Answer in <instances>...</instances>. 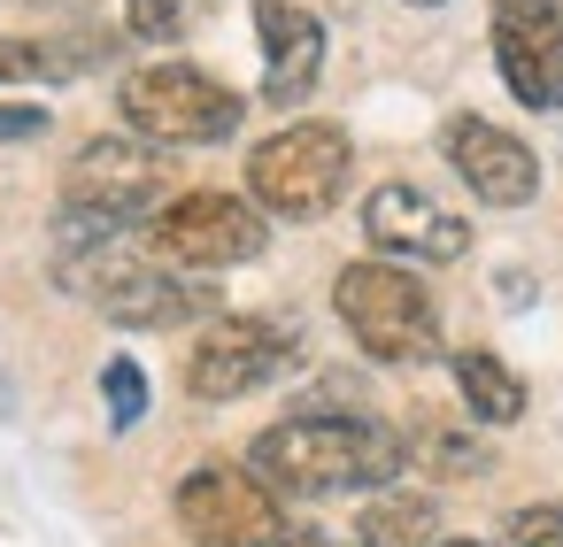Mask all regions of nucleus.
<instances>
[{
  "instance_id": "nucleus-1",
  "label": "nucleus",
  "mask_w": 563,
  "mask_h": 547,
  "mask_svg": "<svg viewBox=\"0 0 563 547\" xmlns=\"http://www.w3.org/2000/svg\"><path fill=\"white\" fill-rule=\"evenodd\" d=\"M247 462L278 485V493H371V485H394L409 470V439L378 416H355V409H309V416H286L271 432H255Z\"/></svg>"
},
{
  "instance_id": "nucleus-11",
  "label": "nucleus",
  "mask_w": 563,
  "mask_h": 547,
  "mask_svg": "<svg viewBox=\"0 0 563 547\" xmlns=\"http://www.w3.org/2000/svg\"><path fill=\"white\" fill-rule=\"evenodd\" d=\"M363 239L394 263H455L471 255V224L455 209H440L424 186H378L363 201Z\"/></svg>"
},
{
  "instance_id": "nucleus-5",
  "label": "nucleus",
  "mask_w": 563,
  "mask_h": 547,
  "mask_svg": "<svg viewBox=\"0 0 563 547\" xmlns=\"http://www.w3.org/2000/svg\"><path fill=\"white\" fill-rule=\"evenodd\" d=\"M347 170H355V147L340 124H286L271 132L255 155H247V193L255 209L286 216V224H317L340 193H347Z\"/></svg>"
},
{
  "instance_id": "nucleus-4",
  "label": "nucleus",
  "mask_w": 563,
  "mask_h": 547,
  "mask_svg": "<svg viewBox=\"0 0 563 547\" xmlns=\"http://www.w3.org/2000/svg\"><path fill=\"white\" fill-rule=\"evenodd\" d=\"M117 109H124V124L147 147H224L247 124V101L232 86H217L209 70H194V63L132 70L124 93H117Z\"/></svg>"
},
{
  "instance_id": "nucleus-9",
  "label": "nucleus",
  "mask_w": 563,
  "mask_h": 547,
  "mask_svg": "<svg viewBox=\"0 0 563 547\" xmlns=\"http://www.w3.org/2000/svg\"><path fill=\"white\" fill-rule=\"evenodd\" d=\"M294 355H301V339L278 316H217L186 355V393L194 401H240V393L271 386Z\"/></svg>"
},
{
  "instance_id": "nucleus-21",
  "label": "nucleus",
  "mask_w": 563,
  "mask_h": 547,
  "mask_svg": "<svg viewBox=\"0 0 563 547\" xmlns=\"http://www.w3.org/2000/svg\"><path fill=\"white\" fill-rule=\"evenodd\" d=\"M0 139H47V109H24V101H0Z\"/></svg>"
},
{
  "instance_id": "nucleus-7",
  "label": "nucleus",
  "mask_w": 563,
  "mask_h": 547,
  "mask_svg": "<svg viewBox=\"0 0 563 547\" xmlns=\"http://www.w3.org/2000/svg\"><path fill=\"white\" fill-rule=\"evenodd\" d=\"M170 509H178V532L194 547H271V532L286 524L278 485L255 462H201V470H186Z\"/></svg>"
},
{
  "instance_id": "nucleus-24",
  "label": "nucleus",
  "mask_w": 563,
  "mask_h": 547,
  "mask_svg": "<svg viewBox=\"0 0 563 547\" xmlns=\"http://www.w3.org/2000/svg\"><path fill=\"white\" fill-rule=\"evenodd\" d=\"M409 9H440V0H409Z\"/></svg>"
},
{
  "instance_id": "nucleus-23",
  "label": "nucleus",
  "mask_w": 563,
  "mask_h": 547,
  "mask_svg": "<svg viewBox=\"0 0 563 547\" xmlns=\"http://www.w3.org/2000/svg\"><path fill=\"white\" fill-rule=\"evenodd\" d=\"M432 547H478V539H432Z\"/></svg>"
},
{
  "instance_id": "nucleus-20",
  "label": "nucleus",
  "mask_w": 563,
  "mask_h": 547,
  "mask_svg": "<svg viewBox=\"0 0 563 547\" xmlns=\"http://www.w3.org/2000/svg\"><path fill=\"white\" fill-rule=\"evenodd\" d=\"M32 78H55V55L32 40H0V86H32Z\"/></svg>"
},
{
  "instance_id": "nucleus-13",
  "label": "nucleus",
  "mask_w": 563,
  "mask_h": 547,
  "mask_svg": "<svg viewBox=\"0 0 563 547\" xmlns=\"http://www.w3.org/2000/svg\"><path fill=\"white\" fill-rule=\"evenodd\" d=\"M255 40H263V101L271 109L309 101V86L324 70V24L301 9V0H263V9H255Z\"/></svg>"
},
{
  "instance_id": "nucleus-12",
  "label": "nucleus",
  "mask_w": 563,
  "mask_h": 547,
  "mask_svg": "<svg viewBox=\"0 0 563 547\" xmlns=\"http://www.w3.org/2000/svg\"><path fill=\"white\" fill-rule=\"evenodd\" d=\"M440 147H448L455 178H463L486 209H525V201H532V186H540L532 147H525L517 132L486 124V116H455V124L440 132Z\"/></svg>"
},
{
  "instance_id": "nucleus-17",
  "label": "nucleus",
  "mask_w": 563,
  "mask_h": 547,
  "mask_svg": "<svg viewBox=\"0 0 563 547\" xmlns=\"http://www.w3.org/2000/svg\"><path fill=\"white\" fill-rule=\"evenodd\" d=\"M417 462H432L440 478H478L494 455L478 447V439H463V432H417V447H409Z\"/></svg>"
},
{
  "instance_id": "nucleus-22",
  "label": "nucleus",
  "mask_w": 563,
  "mask_h": 547,
  "mask_svg": "<svg viewBox=\"0 0 563 547\" xmlns=\"http://www.w3.org/2000/svg\"><path fill=\"white\" fill-rule=\"evenodd\" d=\"M271 547H324V539H317L309 524H278V532H271Z\"/></svg>"
},
{
  "instance_id": "nucleus-10",
  "label": "nucleus",
  "mask_w": 563,
  "mask_h": 547,
  "mask_svg": "<svg viewBox=\"0 0 563 547\" xmlns=\"http://www.w3.org/2000/svg\"><path fill=\"white\" fill-rule=\"evenodd\" d=\"M494 63L525 109H563V0H494Z\"/></svg>"
},
{
  "instance_id": "nucleus-19",
  "label": "nucleus",
  "mask_w": 563,
  "mask_h": 547,
  "mask_svg": "<svg viewBox=\"0 0 563 547\" xmlns=\"http://www.w3.org/2000/svg\"><path fill=\"white\" fill-rule=\"evenodd\" d=\"M501 547H563V501L517 509V516H509V539H501Z\"/></svg>"
},
{
  "instance_id": "nucleus-15",
  "label": "nucleus",
  "mask_w": 563,
  "mask_h": 547,
  "mask_svg": "<svg viewBox=\"0 0 563 547\" xmlns=\"http://www.w3.org/2000/svg\"><path fill=\"white\" fill-rule=\"evenodd\" d=\"M432 501L424 493H386V501H371L363 509V524H355V547H432Z\"/></svg>"
},
{
  "instance_id": "nucleus-2",
  "label": "nucleus",
  "mask_w": 563,
  "mask_h": 547,
  "mask_svg": "<svg viewBox=\"0 0 563 547\" xmlns=\"http://www.w3.org/2000/svg\"><path fill=\"white\" fill-rule=\"evenodd\" d=\"M63 286L86 293L109 324L124 332H170V324H201L217 316V286L209 278H170V263H132L109 247H86V255H55Z\"/></svg>"
},
{
  "instance_id": "nucleus-16",
  "label": "nucleus",
  "mask_w": 563,
  "mask_h": 547,
  "mask_svg": "<svg viewBox=\"0 0 563 547\" xmlns=\"http://www.w3.org/2000/svg\"><path fill=\"white\" fill-rule=\"evenodd\" d=\"M101 401H109V424L132 432V424L147 416V370H140L132 355H109V362H101Z\"/></svg>"
},
{
  "instance_id": "nucleus-3",
  "label": "nucleus",
  "mask_w": 563,
  "mask_h": 547,
  "mask_svg": "<svg viewBox=\"0 0 563 547\" xmlns=\"http://www.w3.org/2000/svg\"><path fill=\"white\" fill-rule=\"evenodd\" d=\"M332 309L371 362H432L440 355V309H432L424 278H409V263H347L332 278Z\"/></svg>"
},
{
  "instance_id": "nucleus-14",
  "label": "nucleus",
  "mask_w": 563,
  "mask_h": 547,
  "mask_svg": "<svg viewBox=\"0 0 563 547\" xmlns=\"http://www.w3.org/2000/svg\"><path fill=\"white\" fill-rule=\"evenodd\" d=\"M455 393H463V409L478 424H517L525 416V378L501 355H486V347H463L455 355Z\"/></svg>"
},
{
  "instance_id": "nucleus-8",
  "label": "nucleus",
  "mask_w": 563,
  "mask_h": 547,
  "mask_svg": "<svg viewBox=\"0 0 563 547\" xmlns=\"http://www.w3.org/2000/svg\"><path fill=\"white\" fill-rule=\"evenodd\" d=\"M163 186H170V163L147 139H86L63 170V209L101 224H140L163 209Z\"/></svg>"
},
{
  "instance_id": "nucleus-18",
  "label": "nucleus",
  "mask_w": 563,
  "mask_h": 547,
  "mask_svg": "<svg viewBox=\"0 0 563 547\" xmlns=\"http://www.w3.org/2000/svg\"><path fill=\"white\" fill-rule=\"evenodd\" d=\"M124 32L147 40V47L178 40V32H186V0H124Z\"/></svg>"
},
{
  "instance_id": "nucleus-6",
  "label": "nucleus",
  "mask_w": 563,
  "mask_h": 547,
  "mask_svg": "<svg viewBox=\"0 0 563 547\" xmlns=\"http://www.w3.org/2000/svg\"><path fill=\"white\" fill-rule=\"evenodd\" d=\"M147 247L170 270H240L271 247V224L255 216V201L240 193H178L147 216Z\"/></svg>"
}]
</instances>
